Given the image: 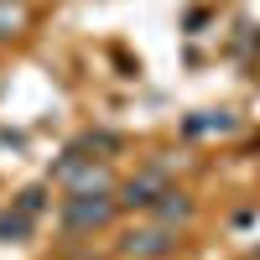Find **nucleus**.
Segmentation results:
<instances>
[{
	"mask_svg": "<svg viewBox=\"0 0 260 260\" xmlns=\"http://www.w3.org/2000/svg\"><path fill=\"white\" fill-rule=\"evenodd\" d=\"M104 219H110V203H104V198H89V192H78V198L68 203V229H99Z\"/></svg>",
	"mask_w": 260,
	"mask_h": 260,
	"instance_id": "f257e3e1",
	"label": "nucleus"
},
{
	"mask_svg": "<svg viewBox=\"0 0 260 260\" xmlns=\"http://www.w3.org/2000/svg\"><path fill=\"white\" fill-rule=\"evenodd\" d=\"M125 250H130V255H167L172 240H167L161 229H151V234H141V240H125Z\"/></svg>",
	"mask_w": 260,
	"mask_h": 260,
	"instance_id": "f03ea898",
	"label": "nucleus"
}]
</instances>
